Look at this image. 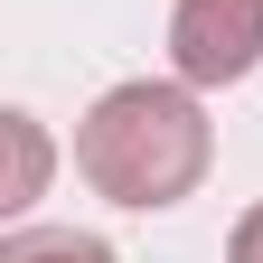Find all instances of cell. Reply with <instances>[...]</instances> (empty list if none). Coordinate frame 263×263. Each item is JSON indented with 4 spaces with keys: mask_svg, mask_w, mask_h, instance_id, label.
I'll use <instances>...</instances> for the list:
<instances>
[{
    "mask_svg": "<svg viewBox=\"0 0 263 263\" xmlns=\"http://www.w3.org/2000/svg\"><path fill=\"white\" fill-rule=\"evenodd\" d=\"M216 132L197 113V85H113L104 104L76 122V170L94 179V197L113 207H179L207 179Z\"/></svg>",
    "mask_w": 263,
    "mask_h": 263,
    "instance_id": "cell-1",
    "label": "cell"
},
{
    "mask_svg": "<svg viewBox=\"0 0 263 263\" xmlns=\"http://www.w3.org/2000/svg\"><path fill=\"white\" fill-rule=\"evenodd\" d=\"M170 66H179V85H245L263 66V0H179Z\"/></svg>",
    "mask_w": 263,
    "mask_h": 263,
    "instance_id": "cell-2",
    "label": "cell"
},
{
    "mask_svg": "<svg viewBox=\"0 0 263 263\" xmlns=\"http://www.w3.org/2000/svg\"><path fill=\"white\" fill-rule=\"evenodd\" d=\"M0 263H113V245L76 235V226H19V235L0 245Z\"/></svg>",
    "mask_w": 263,
    "mask_h": 263,
    "instance_id": "cell-3",
    "label": "cell"
},
{
    "mask_svg": "<svg viewBox=\"0 0 263 263\" xmlns=\"http://www.w3.org/2000/svg\"><path fill=\"white\" fill-rule=\"evenodd\" d=\"M38 188H47V132L28 113H10V197H0V207H28Z\"/></svg>",
    "mask_w": 263,
    "mask_h": 263,
    "instance_id": "cell-4",
    "label": "cell"
},
{
    "mask_svg": "<svg viewBox=\"0 0 263 263\" xmlns=\"http://www.w3.org/2000/svg\"><path fill=\"white\" fill-rule=\"evenodd\" d=\"M226 263H263V207L235 216V245H226Z\"/></svg>",
    "mask_w": 263,
    "mask_h": 263,
    "instance_id": "cell-5",
    "label": "cell"
}]
</instances>
